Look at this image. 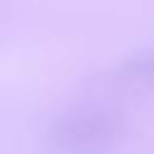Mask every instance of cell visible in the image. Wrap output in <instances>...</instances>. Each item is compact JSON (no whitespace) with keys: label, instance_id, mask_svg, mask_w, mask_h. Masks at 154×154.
<instances>
[{"label":"cell","instance_id":"1","mask_svg":"<svg viewBox=\"0 0 154 154\" xmlns=\"http://www.w3.org/2000/svg\"><path fill=\"white\" fill-rule=\"evenodd\" d=\"M120 137V120L103 108H77L51 123L46 142L55 154H106Z\"/></svg>","mask_w":154,"mask_h":154},{"label":"cell","instance_id":"2","mask_svg":"<svg viewBox=\"0 0 154 154\" xmlns=\"http://www.w3.org/2000/svg\"><path fill=\"white\" fill-rule=\"evenodd\" d=\"M118 75L123 79H130V82L152 84L154 82V48L152 51H142V53L130 55L128 60H123L118 65Z\"/></svg>","mask_w":154,"mask_h":154}]
</instances>
